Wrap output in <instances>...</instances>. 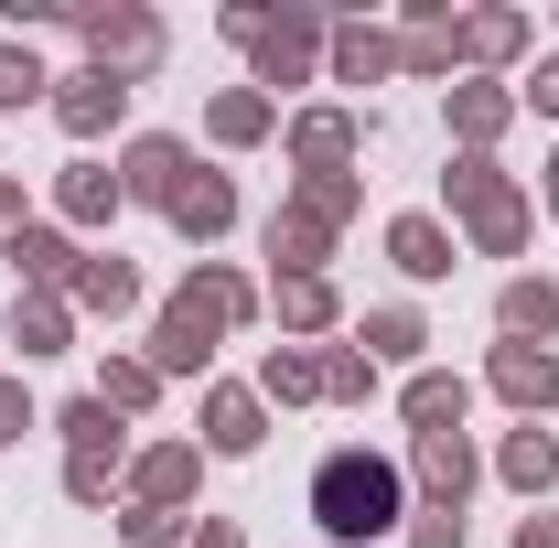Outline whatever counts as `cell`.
<instances>
[{
    "label": "cell",
    "mask_w": 559,
    "mask_h": 548,
    "mask_svg": "<svg viewBox=\"0 0 559 548\" xmlns=\"http://www.w3.org/2000/svg\"><path fill=\"white\" fill-rule=\"evenodd\" d=\"M119 538H130V548H183V538H194V516H173V505H130Z\"/></svg>",
    "instance_id": "cell-35"
},
{
    "label": "cell",
    "mask_w": 559,
    "mask_h": 548,
    "mask_svg": "<svg viewBox=\"0 0 559 548\" xmlns=\"http://www.w3.org/2000/svg\"><path fill=\"white\" fill-rule=\"evenodd\" d=\"M419 344H430V323H419L409 301H388V312H366L355 355H366V366H419Z\"/></svg>",
    "instance_id": "cell-25"
},
{
    "label": "cell",
    "mask_w": 559,
    "mask_h": 548,
    "mask_svg": "<svg viewBox=\"0 0 559 548\" xmlns=\"http://www.w3.org/2000/svg\"><path fill=\"white\" fill-rule=\"evenodd\" d=\"M108 484H119L108 463H66V495H75V505H108Z\"/></svg>",
    "instance_id": "cell-39"
},
{
    "label": "cell",
    "mask_w": 559,
    "mask_h": 548,
    "mask_svg": "<svg viewBox=\"0 0 559 548\" xmlns=\"http://www.w3.org/2000/svg\"><path fill=\"white\" fill-rule=\"evenodd\" d=\"M409 474L430 484V505H463L474 495V441L463 430H430V441H409Z\"/></svg>",
    "instance_id": "cell-12"
},
{
    "label": "cell",
    "mask_w": 559,
    "mask_h": 548,
    "mask_svg": "<svg viewBox=\"0 0 559 548\" xmlns=\"http://www.w3.org/2000/svg\"><path fill=\"white\" fill-rule=\"evenodd\" d=\"M388 259H399L409 279H452L463 248H452V226H441V215H399V226H388Z\"/></svg>",
    "instance_id": "cell-16"
},
{
    "label": "cell",
    "mask_w": 559,
    "mask_h": 548,
    "mask_svg": "<svg viewBox=\"0 0 559 548\" xmlns=\"http://www.w3.org/2000/svg\"><path fill=\"white\" fill-rule=\"evenodd\" d=\"M355 108H301V119H290V162H301V172H345L355 162Z\"/></svg>",
    "instance_id": "cell-11"
},
{
    "label": "cell",
    "mask_w": 559,
    "mask_h": 548,
    "mask_svg": "<svg viewBox=\"0 0 559 548\" xmlns=\"http://www.w3.org/2000/svg\"><path fill=\"white\" fill-rule=\"evenodd\" d=\"M495 474L516 484V495H549V484H559V441L538 430V419H516V430H506V452H495Z\"/></svg>",
    "instance_id": "cell-20"
},
{
    "label": "cell",
    "mask_w": 559,
    "mask_h": 548,
    "mask_svg": "<svg viewBox=\"0 0 559 548\" xmlns=\"http://www.w3.org/2000/svg\"><path fill=\"white\" fill-rule=\"evenodd\" d=\"M194 484H205V452H194V441H162V452L130 463V495H140V505H173V516L194 505Z\"/></svg>",
    "instance_id": "cell-9"
},
{
    "label": "cell",
    "mask_w": 559,
    "mask_h": 548,
    "mask_svg": "<svg viewBox=\"0 0 559 548\" xmlns=\"http://www.w3.org/2000/svg\"><path fill=\"white\" fill-rule=\"evenodd\" d=\"M75 33H86V65L130 75V86L162 65V22H151L140 0H86V11H75Z\"/></svg>",
    "instance_id": "cell-4"
},
{
    "label": "cell",
    "mask_w": 559,
    "mask_h": 548,
    "mask_svg": "<svg viewBox=\"0 0 559 548\" xmlns=\"http://www.w3.org/2000/svg\"><path fill=\"white\" fill-rule=\"evenodd\" d=\"M355 194H366L355 172H301V194H290V205L312 215V226H345V215H355Z\"/></svg>",
    "instance_id": "cell-34"
},
{
    "label": "cell",
    "mask_w": 559,
    "mask_h": 548,
    "mask_svg": "<svg viewBox=\"0 0 559 548\" xmlns=\"http://www.w3.org/2000/svg\"><path fill=\"white\" fill-rule=\"evenodd\" d=\"M452 205H463V226H474L485 259H516L527 248V194L495 172V151H452Z\"/></svg>",
    "instance_id": "cell-3"
},
{
    "label": "cell",
    "mask_w": 559,
    "mask_h": 548,
    "mask_svg": "<svg viewBox=\"0 0 559 548\" xmlns=\"http://www.w3.org/2000/svg\"><path fill=\"white\" fill-rule=\"evenodd\" d=\"M183 548H248V538H237L226 516H205V527H194V538H183Z\"/></svg>",
    "instance_id": "cell-43"
},
{
    "label": "cell",
    "mask_w": 559,
    "mask_h": 548,
    "mask_svg": "<svg viewBox=\"0 0 559 548\" xmlns=\"http://www.w3.org/2000/svg\"><path fill=\"white\" fill-rule=\"evenodd\" d=\"M323 44H334V22H323V11H270V33L248 44V55H259V97L301 86V75L323 65Z\"/></svg>",
    "instance_id": "cell-5"
},
{
    "label": "cell",
    "mask_w": 559,
    "mask_h": 548,
    "mask_svg": "<svg viewBox=\"0 0 559 548\" xmlns=\"http://www.w3.org/2000/svg\"><path fill=\"white\" fill-rule=\"evenodd\" d=\"M549 215H559V151H549Z\"/></svg>",
    "instance_id": "cell-45"
},
{
    "label": "cell",
    "mask_w": 559,
    "mask_h": 548,
    "mask_svg": "<svg viewBox=\"0 0 559 548\" xmlns=\"http://www.w3.org/2000/svg\"><path fill=\"white\" fill-rule=\"evenodd\" d=\"M97 398H108L119 419H140L151 398H162V377H151V355H108V377H97Z\"/></svg>",
    "instance_id": "cell-33"
},
{
    "label": "cell",
    "mask_w": 559,
    "mask_h": 548,
    "mask_svg": "<svg viewBox=\"0 0 559 548\" xmlns=\"http://www.w3.org/2000/svg\"><path fill=\"white\" fill-rule=\"evenodd\" d=\"M399 538H409V548H463V505H419Z\"/></svg>",
    "instance_id": "cell-37"
},
{
    "label": "cell",
    "mask_w": 559,
    "mask_h": 548,
    "mask_svg": "<svg viewBox=\"0 0 559 548\" xmlns=\"http://www.w3.org/2000/svg\"><path fill=\"white\" fill-rule=\"evenodd\" d=\"M366 388H377V366H366L355 344H334V355H323V398H366Z\"/></svg>",
    "instance_id": "cell-36"
},
{
    "label": "cell",
    "mask_w": 559,
    "mask_h": 548,
    "mask_svg": "<svg viewBox=\"0 0 559 548\" xmlns=\"http://www.w3.org/2000/svg\"><path fill=\"white\" fill-rule=\"evenodd\" d=\"M323 248H334V226H312L301 205L270 215V259H280V279H323Z\"/></svg>",
    "instance_id": "cell-24"
},
{
    "label": "cell",
    "mask_w": 559,
    "mask_h": 548,
    "mask_svg": "<svg viewBox=\"0 0 559 548\" xmlns=\"http://www.w3.org/2000/svg\"><path fill=\"white\" fill-rule=\"evenodd\" d=\"M495 323H506V344H549L559 334V290L549 279H506L495 290Z\"/></svg>",
    "instance_id": "cell-19"
},
{
    "label": "cell",
    "mask_w": 559,
    "mask_h": 548,
    "mask_svg": "<svg viewBox=\"0 0 559 548\" xmlns=\"http://www.w3.org/2000/svg\"><path fill=\"white\" fill-rule=\"evenodd\" d=\"M312 516H323V538H334V548L399 538V527H409V474H399L388 452L345 441V452H323V463H312Z\"/></svg>",
    "instance_id": "cell-1"
},
{
    "label": "cell",
    "mask_w": 559,
    "mask_h": 548,
    "mask_svg": "<svg viewBox=\"0 0 559 548\" xmlns=\"http://www.w3.org/2000/svg\"><path fill=\"white\" fill-rule=\"evenodd\" d=\"M527 108H538V119H559V55H549L538 75H527Z\"/></svg>",
    "instance_id": "cell-42"
},
{
    "label": "cell",
    "mask_w": 559,
    "mask_h": 548,
    "mask_svg": "<svg viewBox=\"0 0 559 548\" xmlns=\"http://www.w3.org/2000/svg\"><path fill=\"white\" fill-rule=\"evenodd\" d=\"M506 119H516V97H506L495 75H463V86H452V130H463V151H495Z\"/></svg>",
    "instance_id": "cell-21"
},
{
    "label": "cell",
    "mask_w": 559,
    "mask_h": 548,
    "mask_svg": "<svg viewBox=\"0 0 559 548\" xmlns=\"http://www.w3.org/2000/svg\"><path fill=\"white\" fill-rule=\"evenodd\" d=\"M485 377H495V398H506L516 419H549L559 409V355H549V344H495Z\"/></svg>",
    "instance_id": "cell-8"
},
{
    "label": "cell",
    "mask_w": 559,
    "mask_h": 548,
    "mask_svg": "<svg viewBox=\"0 0 559 548\" xmlns=\"http://www.w3.org/2000/svg\"><path fill=\"white\" fill-rule=\"evenodd\" d=\"M215 22H226V44H259V33H270V11H259V0H226Z\"/></svg>",
    "instance_id": "cell-40"
},
{
    "label": "cell",
    "mask_w": 559,
    "mask_h": 548,
    "mask_svg": "<svg viewBox=\"0 0 559 548\" xmlns=\"http://www.w3.org/2000/svg\"><path fill=\"white\" fill-rule=\"evenodd\" d=\"M399 409H409V441H430V430H463V409H474V388H463V377H441V366H419Z\"/></svg>",
    "instance_id": "cell-17"
},
{
    "label": "cell",
    "mask_w": 559,
    "mask_h": 548,
    "mask_svg": "<svg viewBox=\"0 0 559 548\" xmlns=\"http://www.w3.org/2000/svg\"><path fill=\"white\" fill-rule=\"evenodd\" d=\"M11 108H55V75H44L33 44H0V119H11Z\"/></svg>",
    "instance_id": "cell-30"
},
{
    "label": "cell",
    "mask_w": 559,
    "mask_h": 548,
    "mask_svg": "<svg viewBox=\"0 0 559 548\" xmlns=\"http://www.w3.org/2000/svg\"><path fill=\"white\" fill-rule=\"evenodd\" d=\"M323 65H334V86H388V75H399V33H377V22H334Z\"/></svg>",
    "instance_id": "cell-10"
},
{
    "label": "cell",
    "mask_w": 559,
    "mask_h": 548,
    "mask_svg": "<svg viewBox=\"0 0 559 548\" xmlns=\"http://www.w3.org/2000/svg\"><path fill=\"white\" fill-rule=\"evenodd\" d=\"M22 226H33V215H22V183L0 172V248H22Z\"/></svg>",
    "instance_id": "cell-41"
},
{
    "label": "cell",
    "mask_w": 559,
    "mask_h": 548,
    "mask_svg": "<svg viewBox=\"0 0 559 548\" xmlns=\"http://www.w3.org/2000/svg\"><path fill=\"white\" fill-rule=\"evenodd\" d=\"M248 312H259V279H237V270H215V259H205V270L151 312V377H194Z\"/></svg>",
    "instance_id": "cell-2"
},
{
    "label": "cell",
    "mask_w": 559,
    "mask_h": 548,
    "mask_svg": "<svg viewBox=\"0 0 559 548\" xmlns=\"http://www.w3.org/2000/svg\"><path fill=\"white\" fill-rule=\"evenodd\" d=\"M280 334H334L345 323V301H334V279H280Z\"/></svg>",
    "instance_id": "cell-28"
},
{
    "label": "cell",
    "mask_w": 559,
    "mask_h": 548,
    "mask_svg": "<svg viewBox=\"0 0 559 548\" xmlns=\"http://www.w3.org/2000/svg\"><path fill=\"white\" fill-rule=\"evenodd\" d=\"M463 55H474V65L527 55V11H463Z\"/></svg>",
    "instance_id": "cell-31"
},
{
    "label": "cell",
    "mask_w": 559,
    "mask_h": 548,
    "mask_svg": "<svg viewBox=\"0 0 559 548\" xmlns=\"http://www.w3.org/2000/svg\"><path fill=\"white\" fill-rule=\"evenodd\" d=\"M270 441V398L259 388H215L205 398V452H259Z\"/></svg>",
    "instance_id": "cell-14"
},
{
    "label": "cell",
    "mask_w": 559,
    "mask_h": 548,
    "mask_svg": "<svg viewBox=\"0 0 559 548\" xmlns=\"http://www.w3.org/2000/svg\"><path fill=\"white\" fill-rule=\"evenodd\" d=\"M463 65V22H409L399 33V75H452Z\"/></svg>",
    "instance_id": "cell-29"
},
{
    "label": "cell",
    "mask_w": 559,
    "mask_h": 548,
    "mask_svg": "<svg viewBox=\"0 0 559 548\" xmlns=\"http://www.w3.org/2000/svg\"><path fill=\"white\" fill-rule=\"evenodd\" d=\"M183 183H194V151H183L173 130H140V140H130V162H119V194L173 215V194H183Z\"/></svg>",
    "instance_id": "cell-7"
},
{
    "label": "cell",
    "mask_w": 559,
    "mask_h": 548,
    "mask_svg": "<svg viewBox=\"0 0 559 548\" xmlns=\"http://www.w3.org/2000/svg\"><path fill=\"white\" fill-rule=\"evenodd\" d=\"M119 108H130V75H108V65L55 75V130H66V140H108V130H119Z\"/></svg>",
    "instance_id": "cell-6"
},
{
    "label": "cell",
    "mask_w": 559,
    "mask_h": 548,
    "mask_svg": "<svg viewBox=\"0 0 559 548\" xmlns=\"http://www.w3.org/2000/svg\"><path fill=\"white\" fill-rule=\"evenodd\" d=\"M259 398H323V355H312V344H270Z\"/></svg>",
    "instance_id": "cell-32"
},
{
    "label": "cell",
    "mask_w": 559,
    "mask_h": 548,
    "mask_svg": "<svg viewBox=\"0 0 559 548\" xmlns=\"http://www.w3.org/2000/svg\"><path fill=\"white\" fill-rule=\"evenodd\" d=\"M226 226H237V183H226V172H194V183L173 194V237L205 248V237H226Z\"/></svg>",
    "instance_id": "cell-18"
},
{
    "label": "cell",
    "mask_w": 559,
    "mask_h": 548,
    "mask_svg": "<svg viewBox=\"0 0 559 548\" xmlns=\"http://www.w3.org/2000/svg\"><path fill=\"white\" fill-rule=\"evenodd\" d=\"M11 344H22V355H66V344H75V301L22 290V301H11Z\"/></svg>",
    "instance_id": "cell-22"
},
{
    "label": "cell",
    "mask_w": 559,
    "mask_h": 548,
    "mask_svg": "<svg viewBox=\"0 0 559 548\" xmlns=\"http://www.w3.org/2000/svg\"><path fill=\"white\" fill-rule=\"evenodd\" d=\"M205 130H215V151H248V140H270L280 130V97H259V86H226L205 108Z\"/></svg>",
    "instance_id": "cell-23"
},
{
    "label": "cell",
    "mask_w": 559,
    "mask_h": 548,
    "mask_svg": "<svg viewBox=\"0 0 559 548\" xmlns=\"http://www.w3.org/2000/svg\"><path fill=\"white\" fill-rule=\"evenodd\" d=\"M516 548H559V516H527V527H516Z\"/></svg>",
    "instance_id": "cell-44"
},
{
    "label": "cell",
    "mask_w": 559,
    "mask_h": 548,
    "mask_svg": "<svg viewBox=\"0 0 559 548\" xmlns=\"http://www.w3.org/2000/svg\"><path fill=\"white\" fill-rule=\"evenodd\" d=\"M55 430H66V463H108V474H119V452H130V419L108 409V398H75Z\"/></svg>",
    "instance_id": "cell-13"
},
{
    "label": "cell",
    "mask_w": 559,
    "mask_h": 548,
    "mask_svg": "<svg viewBox=\"0 0 559 548\" xmlns=\"http://www.w3.org/2000/svg\"><path fill=\"white\" fill-rule=\"evenodd\" d=\"M22 430H44V419H33V398H22V377H0V452H11Z\"/></svg>",
    "instance_id": "cell-38"
},
{
    "label": "cell",
    "mask_w": 559,
    "mask_h": 548,
    "mask_svg": "<svg viewBox=\"0 0 559 548\" xmlns=\"http://www.w3.org/2000/svg\"><path fill=\"white\" fill-rule=\"evenodd\" d=\"M55 205H66L75 226H108V215L130 205V194H119V172H108V162H66V183H55Z\"/></svg>",
    "instance_id": "cell-26"
},
{
    "label": "cell",
    "mask_w": 559,
    "mask_h": 548,
    "mask_svg": "<svg viewBox=\"0 0 559 548\" xmlns=\"http://www.w3.org/2000/svg\"><path fill=\"white\" fill-rule=\"evenodd\" d=\"M11 259H22V279H33V290H55V301H66L75 270H86V248H75L66 226H22V248H11Z\"/></svg>",
    "instance_id": "cell-15"
},
{
    "label": "cell",
    "mask_w": 559,
    "mask_h": 548,
    "mask_svg": "<svg viewBox=\"0 0 559 548\" xmlns=\"http://www.w3.org/2000/svg\"><path fill=\"white\" fill-rule=\"evenodd\" d=\"M66 301H75V312H108V323H119V312L140 301V270H130V259H86Z\"/></svg>",
    "instance_id": "cell-27"
}]
</instances>
